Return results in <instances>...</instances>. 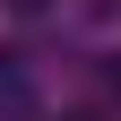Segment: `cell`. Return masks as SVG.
Segmentation results:
<instances>
[{"mask_svg": "<svg viewBox=\"0 0 121 121\" xmlns=\"http://www.w3.org/2000/svg\"><path fill=\"white\" fill-rule=\"evenodd\" d=\"M26 104H35V78H26V69H17V60H9V52H0V112H9V121H17V112H26Z\"/></svg>", "mask_w": 121, "mask_h": 121, "instance_id": "6da1fadb", "label": "cell"}, {"mask_svg": "<svg viewBox=\"0 0 121 121\" xmlns=\"http://www.w3.org/2000/svg\"><path fill=\"white\" fill-rule=\"evenodd\" d=\"M9 9H43V0H9Z\"/></svg>", "mask_w": 121, "mask_h": 121, "instance_id": "7a4b0ae2", "label": "cell"}]
</instances>
